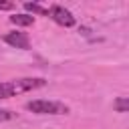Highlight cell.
Masks as SVG:
<instances>
[{
    "mask_svg": "<svg viewBox=\"0 0 129 129\" xmlns=\"http://www.w3.org/2000/svg\"><path fill=\"white\" fill-rule=\"evenodd\" d=\"M44 85H46V81L40 77H24V79H14V81H4V83H0V99H10L14 95L28 93V91L40 89Z\"/></svg>",
    "mask_w": 129,
    "mask_h": 129,
    "instance_id": "1",
    "label": "cell"
},
{
    "mask_svg": "<svg viewBox=\"0 0 129 129\" xmlns=\"http://www.w3.org/2000/svg\"><path fill=\"white\" fill-rule=\"evenodd\" d=\"M26 109L36 113V115H67L69 107L64 103L58 101H48V99H36V101H28Z\"/></svg>",
    "mask_w": 129,
    "mask_h": 129,
    "instance_id": "2",
    "label": "cell"
},
{
    "mask_svg": "<svg viewBox=\"0 0 129 129\" xmlns=\"http://www.w3.org/2000/svg\"><path fill=\"white\" fill-rule=\"evenodd\" d=\"M48 16H50L56 24H60V26H64V28L75 26V16L71 14V10H67V8H62V6H50V8H48Z\"/></svg>",
    "mask_w": 129,
    "mask_h": 129,
    "instance_id": "3",
    "label": "cell"
},
{
    "mask_svg": "<svg viewBox=\"0 0 129 129\" xmlns=\"http://www.w3.org/2000/svg\"><path fill=\"white\" fill-rule=\"evenodd\" d=\"M4 40L10 46L22 48V50H28L30 48V40H28V34L26 32H8V34H4Z\"/></svg>",
    "mask_w": 129,
    "mask_h": 129,
    "instance_id": "4",
    "label": "cell"
},
{
    "mask_svg": "<svg viewBox=\"0 0 129 129\" xmlns=\"http://www.w3.org/2000/svg\"><path fill=\"white\" fill-rule=\"evenodd\" d=\"M10 22L16 26H30L34 22V18L30 14H14V16H10Z\"/></svg>",
    "mask_w": 129,
    "mask_h": 129,
    "instance_id": "5",
    "label": "cell"
},
{
    "mask_svg": "<svg viewBox=\"0 0 129 129\" xmlns=\"http://www.w3.org/2000/svg\"><path fill=\"white\" fill-rule=\"evenodd\" d=\"M24 8H26L28 12H32V14H40V16H48V8H44V6H40V4H36V2H26V4H24Z\"/></svg>",
    "mask_w": 129,
    "mask_h": 129,
    "instance_id": "6",
    "label": "cell"
},
{
    "mask_svg": "<svg viewBox=\"0 0 129 129\" xmlns=\"http://www.w3.org/2000/svg\"><path fill=\"white\" fill-rule=\"evenodd\" d=\"M113 107H115L119 113H125V111L129 109V99H127V97H119V99L113 103Z\"/></svg>",
    "mask_w": 129,
    "mask_h": 129,
    "instance_id": "7",
    "label": "cell"
},
{
    "mask_svg": "<svg viewBox=\"0 0 129 129\" xmlns=\"http://www.w3.org/2000/svg\"><path fill=\"white\" fill-rule=\"evenodd\" d=\"M16 117V113H12V111H8V109H0V121H10V119H14Z\"/></svg>",
    "mask_w": 129,
    "mask_h": 129,
    "instance_id": "8",
    "label": "cell"
},
{
    "mask_svg": "<svg viewBox=\"0 0 129 129\" xmlns=\"http://www.w3.org/2000/svg\"><path fill=\"white\" fill-rule=\"evenodd\" d=\"M12 6H14L12 2H0V10H10Z\"/></svg>",
    "mask_w": 129,
    "mask_h": 129,
    "instance_id": "9",
    "label": "cell"
}]
</instances>
